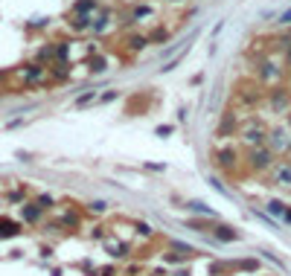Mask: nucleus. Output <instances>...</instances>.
<instances>
[{"label": "nucleus", "instance_id": "nucleus-8", "mask_svg": "<svg viewBox=\"0 0 291 276\" xmlns=\"http://www.w3.org/2000/svg\"><path fill=\"white\" fill-rule=\"evenodd\" d=\"M274 180L280 186H291V160H283L277 169H274Z\"/></svg>", "mask_w": 291, "mask_h": 276}, {"label": "nucleus", "instance_id": "nucleus-10", "mask_svg": "<svg viewBox=\"0 0 291 276\" xmlns=\"http://www.w3.org/2000/svg\"><path fill=\"white\" fill-rule=\"evenodd\" d=\"M41 212H44V210H41L38 204H26V207L20 210V215H23V221H29V224H35V221L41 218Z\"/></svg>", "mask_w": 291, "mask_h": 276}, {"label": "nucleus", "instance_id": "nucleus-4", "mask_svg": "<svg viewBox=\"0 0 291 276\" xmlns=\"http://www.w3.org/2000/svg\"><path fill=\"white\" fill-rule=\"evenodd\" d=\"M239 96H242V102H245L248 108H254V105L262 102V84H242V87H239Z\"/></svg>", "mask_w": 291, "mask_h": 276}, {"label": "nucleus", "instance_id": "nucleus-14", "mask_svg": "<svg viewBox=\"0 0 291 276\" xmlns=\"http://www.w3.org/2000/svg\"><path fill=\"white\" fill-rule=\"evenodd\" d=\"M17 236V224L15 221H0V239H12Z\"/></svg>", "mask_w": 291, "mask_h": 276}, {"label": "nucleus", "instance_id": "nucleus-12", "mask_svg": "<svg viewBox=\"0 0 291 276\" xmlns=\"http://www.w3.org/2000/svg\"><path fill=\"white\" fill-rule=\"evenodd\" d=\"M96 6H99V0H76V15H85V17H87Z\"/></svg>", "mask_w": 291, "mask_h": 276}, {"label": "nucleus", "instance_id": "nucleus-25", "mask_svg": "<svg viewBox=\"0 0 291 276\" xmlns=\"http://www.w3.org/2000/svg\"><path fill=\"white\" fill-rule=\"evenodd\" d=\"M38 207H41V210L52 207V198H50V195H41V198H38Z\"/></svg>", "mask_w": 291, "mask_h": 276}, {"label": "nucleus", "instance_id": "nucleus-9", "mask_svg": "<svg viewBox=\"0 0 291 276\" xmlns=\"http://www.w3.org/2000/svg\"><path fill=\"white\" fill-rule=\"evenodd\" d=\"M233 131H236V114H224V119L219 122L216 134H219V137H230Z\"/></svg>", "mask_w": 291, "mask_h": 276}, {"label": "nucleus", "instance_id": "nucleus-20", "mask_svg": "<svg viewBox=\"0 0 291 276\" xmlns=\"http://www.w3.org/2000/svg\"><path fill=\"white\" fill-rule=\"evenodd\" d=\"M93 26V32H102L105 26H108V15H102V17H96V23H90Z\"/></svg>", "mask_w": 291, "mask_h": 276}, {"label": "nucleus", "instance_id": "nucleus-16", "mask_svg": "<svg viewBox=\"0 0 291 276\" xmlns=\"http://www.w3.org/2000/svg\"><path fill=\"white\" fill-rule=\"evenodd\" d=\"M146 44H149L146 35H131V38H128V47H131V49H143Z\"/></svg>", "mask_w": 291, "mask_h": 276}, {"label": "nucleus", "instance_id": "nucleus-2", "mask_svg": "<svg viewBox=\"0 0 291 276\" xmlns=\"http://www.w3.org/2000/svg\"><path fill=\"white\" fill-rule=\"evenodd\" d=\"M213 160H216V166H219V169H233V166H236V160H239V154H236V148H233V146H222V148H216V151H213Z\"/></svg>", "mask_w": 291, "mask_h": 276}, {"label": "nucleus", "instance_id": "nucleus-17", "mask_svg": "<svg viewBox=\"0 0 291 276\" xmlns=\"http://www.w3.org/2000/svg\"><path fill=\"white\" fill-rule=\"evenodd\" d=\"M152 15V9L146 6V3H140L137 9H134V15H131V20H143V17H149Z\"/></svg>", "mask_w": 291, "mask_h": 276}, {"label": "nucleus", "instance_id": "nucleus-29", "mask_svg": "<svg viewBox=\"0 0 291 276\" xmlns=\"http://www.w3.org/2000/svg\"><path fill=\"white\" fill-rule=\"evenodd\" d=\"M137 233H143V236H149V233H152V227H149V224H137Z\"/></svg>", "mask_w": 291, "mask_h": 276}, {"label": "nucleus", "instance_id": "nucleus-11", "mask_svg": "<svg viewBox=\"0 0 291 276\" xmlns=\"http://www.w3.org/2000/svg\"><path fill=\"white\" fill-rule=\"evenodd\" d=\"M213 236H216L219 242H227V244L239 239V233H236V230H230V227H213Z\"/></svg>", "mask_w": 291, "mask_h": 276}, {"label": "nucleus", "instance_id": "nucleus-13", "mask_svg": "<svg viewBox=\"0 0 291 276\" xmlns=\"http://www.w3.org/2000/svg\"><path fill=\"white\" fill-rule=\"evenodd\" d=\"M20 76H23V81H38V79L44 76V67H38V64H32V67H26V70H23Z\"/></svg>", "mask_w": 291, "mask_h": 276}, {"label": "nucleus", "instance_id": "nucleus-24", "mask_svg": "<svg viewBox=\"0 0 291 276\" xmlns=\"http://www.w3.org/2000/svg\"><path fill=\"white\" fill-rule=\"evenodd\" d=\"M163 38H166V29H154V32L149 35V41H154V44H157V41H163Z\"/></svg>", "mask_w": 291, "mask_h": 276}, {"label": "nucleus", "instance_id": "nucleus-28", "mask_svg": "<svg viewBox=\"0 0 291 276\" xmlns=\"http://www.w3.org/2000/svg\"><path fill=\"white\" fill-rule=\"evenodd\" d=\"M277 23H283V26H289V23H291V9H286V12L280 15V20H277Z\"/></svg>", "mask_w": 291, "mask_h": 276}, {"label": "nucleus", "instance_id": "nucleus-1", "mask_svg": "<svg viewBox=\"0 0 291 276\" xmlns=\"http://www.w3.org/2000/svg\"><path fill=\"white\" fill-rule=\"evenodd\" d=\"M248 166H251L254 172H268V169H274V151H271L268 146L251 148V154H248Z\"/></svg>", "mask_w": 291, "mask_h": 276}, {"label": "nucleus", "instance_id": "nucleus-19", "mask_svg": "<svg viewBox=\"0 0 291 276\" xmlns=\"http://www.w3.org/2000/svg\"><path fill=\"white\" fill-rule=\"evenodd\" d=\"M111 256H117V259L122 256V259H125V256H128V244H114V247H111Z\"/></svg>", "mask_w": 291, "mask_h": 276}, {"label": "nucleus", "instance_id": "nucleus-31", "mask_svg": "<svg viewBox=\"0 0 291 276\" xmlns=\"http://www.w3.org/2000/svg\"><path fill=\"white\" fill-rule=\"evenodd\" d=\"M286 64H289V67H291V47H289V49H286Z\"/></svg>", "mask_w": 291, "mask_h": 276}, {"label": "nucleus", "instance_id": "nucleus-5", "mask_svg": "<svg viewBox=\"0 0 291 276\" xmlns=\"http://www.w3.org/2000/svg\"><path fill=\"white\" fill-rule=\"evenodd\" d=\"M268 102H271V108H274L277 114L289 111V93H286V87H274V90L268 93Z\"/></svg>", "mask_w": 291, "mask_h": 276}, {"label": "nucleus", "instance_id": "nucleus-18", "mask_svg": "<svg viewBox=\"0 0 291 276\" xmlns=\"http://www.w3.org/2000/svg\"><path fill=\"white\" fill-rule=\"evenodd\" d=\"M70 26H73V29H87L90 23H87V17H85V15H76V17L70 20Z\"/></svg>", "mask_w": 291, "mask_h": 276}, {"label": "nucleus", "instance_id": "nucleus-15", "mask_svg": "<svg viewBox=\"0 0 291 276\" xmlns=\"http://www.w3.org/2000/svg\"><path fill=\"white\" fill-rule=\"evenodd\" d=\"M286 210H289V207H286L283 201H271V204H268V212H271V215H277V218H283V215H286Z\"/></svg>", "mask_w": 291, "mask_h": 276}, {"label": "nucleus", "instance_id": "nucleus-7", "mask_svg": "<svg viewBox=\"0 0 291 276\" xmlns=\"http://www.w3.org/2000/svg\"><path fill=\"white\" fill-rule=\"evenodd\" d=\"M257 76H259V81H271V79L280 76V67H274L271 61H259L257 64Z\"/></svg>", "mask_w": 291, "mask_h": 276}, {"label": "nucleus", "instance_id": "nucleus-6", "mask_svg": "<svg viewBox=\"0 0 291 276\" xmlns=\"http://www.w3.org/2000/svg\"><path fill=\"white\" fill-rule=\"evenodd\" d=\"M242 140H245V146H251V148H259V146H265V140H268V131H265V128H248V131L242 134Z\"/></svg>", "mask_w": 291, "mask_h": 276}, {"label": "nucleus", "instance_id": "nucleus-30", "mask_svg": "<svg viewBox=\"0 0 291 276\" xmlns=\"http://www.w3.org/2000/svg\"><path fill=\"white\" fill-rule=\"evenodd\" d=\"M283 221H286V224H291V210H286V215H283Z\"/></svg>", "mask_w": 291, "mask_h": 276}, {"label": "nucleus", "instance_id": "nucleus-3", "mask_svg": "<svg viewBox=\"0 0 291 276\" xmlns=\"http://www.w3.org/2000/svg\"><path fill=\"white\" fill-rule=\"evenodd\" d=\"M268 148H271L274 154H277V151L286 154V151L291 148V131L289 128H277V131L271 134V146H268Z\"/></svg>", "mask_w": 291, "mask_h": 276}, {"label": "nucleus", "instance_id": "nucleus-23", "mask_svg": "<svg viewBox=\"0 0 291 276\" xmlns=\"http://www.w3.org/2000/svg\"><path fill=\"white\" fill-rule=\"evenodd\" d=\"M90 99H96V90H87V93H82V96L76 99V105H87Z\"/></svg>", "mask_w": 291, "mask_h": 276}, {"label": "nucleus", "instance_id": "nucleus-27", "mask_svg": "<svg viewBox=\"0 0 291 276\" xmlns=\"http://www.w3.org/2000/svg\"><path fill=\"white\" fill-rule=\"evenodd\" d=\"M189 210H195V212H201V215H213V212H210L204 204H189Z\"/></svg>", "mask_w": 291, "mask_h": 276}, {"label": "nucleus", "instance_id": "nucleus-26", "mask_svg": "<svg viewBox=\"0 0 291 276\" xmlns=\"http://www.w3.org/2000/svg\"><path fill=\"white\" fill-rule=\"evenodd\" d=\"M105 207H108L105 201H93V204H90V212H105Z\"/></svg>", "mask_w": 291, "mask_h": 276}, {"label": "nucleus", "instance_id": "nucleus-22", "mask_svg": "<svg viewBox=\"0 0 291 276\" xmlns=\"http://www.w3.org/2000/svg\"><path fill=\"white\" fill-rule=\"evenodd\" d=\"M90 70H93V73H105V58H93V61H90Z\"/></svg>", "mask_w": 291, "mask_h": 276}, {"label": "nucleus", "instance_id": "nucleus-21", "mask_svg": "<svg viewBox=\"0 0 291 276\" xmlns=\"http://www.w3.org/2000/svg\"><path fill=\"white\" fill-rule=\"evenodd\" d=\"M67 52H70V47H67V44H58V47H55V58H58V61H64V58H67Z\"/></svg>", "mask_w": 291, "mask_h": 276}]
</instances>
